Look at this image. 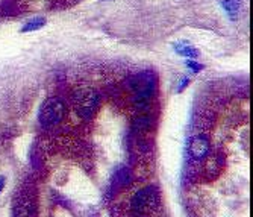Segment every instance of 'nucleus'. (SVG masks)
Here are the masks:
<instances>
[{
	"label": "nucleus",
	"instance_id": "nucleus-6",
	"mask_svg": "<svg viewBox=\"0 0 253 217\" xmlns=\"http://www.w3.org/2000/svg\"><path fill=\"white\" fill-rule=\"evenodd\" d=\"M44 25H45V20H44V18H41V17H37V18H34V20H31V21H28L26 25L23 26L21 32H34V31L41 29Z\"/></svg>",
	"mask_w": 253,
	"mask_h": 217
},
{
	"label": "nucleus",
	"instance_id": "nucleus-3",
	"mask_svg": "<svg viewBox=\"0 0 253 217\" xmlns=\"http://www.w3.org/2000/svg\"><path fill=\"white\" fill-rule=\"evenodd\" d=\"M190 155L196 161H202L206 158V155L210 154V141L203 135H196L191 138L190 146H188Z\"/></svg>",
	"mask_w": 253,
	"mask_h": 217
},
{
	"label": "nucleus",
	"instance_id": "nucleus-5",
	"mask_svg": "<svg viewBox=\"0 0 253 217\" xmlns=\"http://www.w3.org/2000/svg\"><path fill=\"white\" fill-rule=\"evenodd\" d=\"M223 6L231 17H235L240 12L241 0H223Z\"/></svg>",
	"mask_w": 253,
	"mask_h": 217
},
{
	"label": "nucleus",
	"instance_id": "nucleus-9",
	"mask_svg": "<svg viewBox=\"0 0 253 217\" xmlns=\"http://www.w3.org/2000/svg\"><path fill=\"white\" fill-rule=\"evenodd\" d=\"M3 182H5V179H3V178H0V190L3 188Z\"/></svg>",
	"mask_w": 253,
	"mask_h": 217
},
{
	"label": "nucleus",
	"instance_id": "nucleus-7",
	"mask_svg": "<svg viewBox=\"0 0 253 217\" xmlns=\"http://www.w3.org/2000/svg\"><path fill=\"white\" fill-rule=\"evenodd\" d=\"M187 65H188L193 71H199V70H202V68H203V65L197 64V62H196V61H193V59H188V61H187Z\"/></svg>",
	"mask_w": 253,
	"mask_h": 217
},
{
	"label": "nucleus",
	"instance_id": "nucleus-4",
	"mask_svg": "<svg viewBox=\"0 0 253 217\" xmlns=\"http://www.w3.org/2000/svg\"><path fill=\"white\" fill-rule=\"evenodd\" d=\"M176 52L179 55H182V56L188 58V59H194L199 55V52L194 49L191 44H188V43H179V44H176Z\"/></svg>",
	"mask_w": 253,
	"mask_h": 217
},
{
	"label": "nucleus",
	"instance_id": "nucleus-1",
	"mask_svg": "<svg viewBox=\"0 0 253 217\" xmlns=\"http://www.w3.org/2000/svg\"><path fill=\"white\" fill-rule=\"evenodd\" d=\"M73 102H75V108L81 117L91 118L99 107V94L93 88L84 87V88H79L75 91Z\"/></svg>",
	"mask_w": 253,
	"mask_h": 217
},
{
	"label": "nucleus",
	"instance_id": "nucleus-8",
	"mask_svg": "<svg viewBox=\"0 0 253 217\" xmlns=\"http://www.w3.org/2000/svg\"><path fill=\"white\" fill-rule=\"evenodd\" d=\"M188 82H190V79H188V78H185V79H183V81L180 82V87L177 88V91L180 93V91H182L183 88H185V87H187V84H188Z\"/></svg>",
	"mask_w": 253,
	"mask_h": 217
},
{
	"label": "nucleus",
	"instance_id": "nucleus-2",
	"mask_svg": "<svg viewBox=\"0 0 253 217\" xmlns=\"http://www.w3.org/2000/svg\"><path fill=\"white\" fill-rule=\"evenodd\" d=\"M65 105L59 98H49L40 109V123L45 128L58 125L64 118Z\"/></svg>",
	"mask_w": 253,
	"mask_h": 217
}]
</instances>
